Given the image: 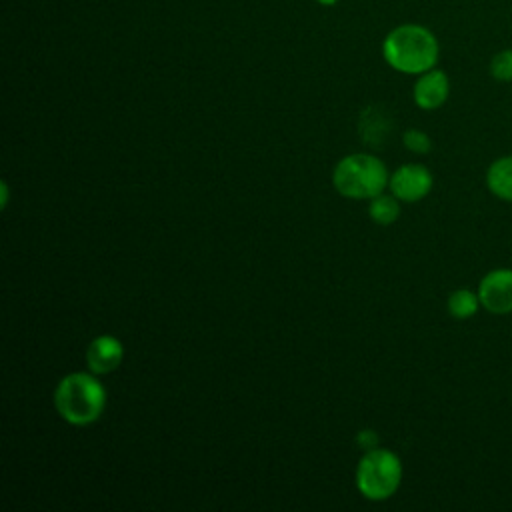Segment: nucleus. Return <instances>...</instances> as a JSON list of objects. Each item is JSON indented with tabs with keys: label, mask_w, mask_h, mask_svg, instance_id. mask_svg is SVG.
<instances>
[{
	"label": "nucleus",
	"mask_w": 512,
	"mask_h": 512,
	"mask_svg": "<svg viewBox=\"0 0 512 512\" xmlns=\"http://www.w3.org/2000/svg\"><path fill=\"white\" fill-rule=\"evenodd\" d=\"M486 186L496 198L512 202V154L500 156L488 166Z\"/></svg>",
	"instance_id": "9"
},
{
	"label": "nucleus",
	"mask_w": 512,
	"mask_h": 512,
	"mask_svg": "<svg viewBox=\"0 0 512 512\" xmlns=\"http://www.w3.org/2000/svg\"><path fill=\"white\" fill-rule=\"evenodd\" d=\"M6 200H8V188H6V182H2V206H6Z\"/></svg>",
	"instance_id": "15"
},
{
	"label": "nucleus",
	"mask_w": 512,
	"mask_h": 512,
	"mask_svg": "<svg viewBox=\"0 0 512 512\" xmlns=\"http://www.w3.org/2000/svg\"><path fill=\"white\" fill-rule=\"evenodd\" d=\"M480 306L482 304H480L478 292H472L470 288H456L454 292H450V296L446 300L448 314L456 320H466V318L474 316Z\"/></svg>",
	"instance_id": "10"
},
{
	"label": "nucleus",
	"mask_w": 512,
	"mask_h": 512,
	"mask_svg": "<svg viewBox=\"0 0 512 512\" xmlns=\"http://www.w3.org/2000/svg\"><path fill=\"white\" fill-rule=\"evenodd\" d=\"M390 174L386 164L374 154H348L340 158L332 170V184L336 192L352 200H370L384 192Z\"/></svg>",
	"instance_id": "3"
},
{
	"label": "nucleus",
	"mask_w": 512,
	"mask_h": 512,
	"mask_svg": "<svg viewBox=\"0 0 512 512\" xmlns=\"http://www.w3.org/2000/svg\"><path fill=\"white\" fill-rule=\"evenodd\" d=\"M370 218L380 226H390L400 218V200L394 194H378L368 204Z\"/></svg>",
	"instance_id": "11"
},
{
	"label": "nucleus",
	"mask_w": 512,
	"mask_h": 512,
	"mask_svg": "<svg viewBox=\"0 0 512 512\" xmlns=\"http://www.w3.org/2000/svg\"><path fill=\"white\" fill-rule=\"evenodd\" d=\"M382 56L392 70L418 76L438 64L440 44L436 34L424 24L406 22L384 36Z\"/></svg>",
	"instance_id": "1"
},
{
	"label": "nucleus",
	"mask_w": 512,
	"mask_h": 512,
	"mask_svg": "<svg viewBox=\"0 0 512 512\" xmlns=\"http://www.w3.org/2000/svg\"><path fill=\"white\" fill-rule=\"evenodd\" d=\"M488 72L496 82H512V48L498 50L490 58Z\"/></svg>",
	"instance_id": "12"
},
{
	"label": "nucleus",
	"mask_w": 512,
	"mask_h": 512,
	"mask_svg": "<svg viewBox=\"0 0 512 512\" xmlns=\"http://www.w3.org/2000/svg\"><path fill=\"white\" fill-rule=\"evenodd\" d=\"M434 178L424 164H402L390 174L388 188L400 202H418L432 190Z\"/></svg>",
	"instance_id": "5"
},
{
	"label": "nucleus",
	"mask_w": 512,
	"mask_h": 512,
	"mask_svg": "<svg viewBox=\"0 0 512 512\" xmlns=\"http://www.w3.org/2000/svg\"><path fill=\"white\" fill-rule=\"evenodd\" d=\"M450 94V78L440 68H430L422 74H418L414 86H412V98L414 104L422 110H436L440 108Z\"/></svg>",
	"instance_id": "7"
},
{
	"label": "nucleus",
	"mask_w": 512,
	"mask_h": 512,
	"mask_svg": "<svg viewBox=\"0 0 512 512\" xmlns=\"http://www.w3.org/2000/svg\"><path fill=\"white\" fill-rule=\"evenodd\" d=\"M318 4H322V6H334V4H338L340 0H316Z\"/></svg>",
	"instance_id": "16"
},
{
	"label": "nucleus",
	"mask_w": 512,
	"mask_h": 512,
	"mask_svg": "<svg viewBox=\"0 0 512 512\" xmlns=\"http://www.w3.org/2000/svg\"><path fill=\"white\" fill-rule=\"evenodd\" d=\"M404 468L396 452L388 448H372L362 454L356 466V488L372 502L388 500L402 484Z\"/></svg>",
	"instance_id": "4"
},
{
	"label": "nucleus",
	"mask_w": 512,
	"mask_h": 512,
	"mask_svg": "<svg viewBox=\"0 0 512 512\" xmlns=\"http://www.w3.org/2000/svg\"><path fill=\"white\" fill-rule=\"evenodd\" d=\"M478 298L490 314L512 312V268H494L478 284Z\"/></svg>",
	"instance_id": "6"
},
{
	"label": "nucleus",
	"mask_w": 512,
	"mask_h": 512,
	"mask_svg": "<svg viewBox=\"0 0 512 512\" xmlns=\"http://www.w3.org/2000/svg\"><path fill=\"white\" fill-rule=\"evenodd\" d=\"M356 444L366 452L372 448H378V434L374 430H360L356 434Z\"/></svg>",
	"instance_id": "14"
},
{
	"label": "nucleus",
	"mask_w": 512,
	"mask_h": 512,
	"mask_svg": "<svg viewBox=\"0 0 512 512\" xmlns=\"http://www.w3.org/2000/svg\"><path fill=\"white\" fill-rule=\"evenodd\" d=\"M402 142H404V148L410 150L412 154H428L432 150L430 136L418 128H408L402 134Z\"/></svg>",
	"instance_id": "13"
},
{
	"label": "nucleus",
	"mask_w": 512,
	"mask_h": 512,
	"mask_svg": "<svg viewBox=\"0 0 512 512\" xmlns=\"http://www.w3.org/2000/svg\"><path fill=\"white\" fill-rule=\"evenodd\" d=\"M124 360V346L112 334L96 336L86 348V366L90 372L104 376L114 372Z\"/></svg>",
	"instance_id": "8"
},
{
	"label": "nucleus",
	"mask_w": 512,
	"mask_h": 512,
	"mask_svg": "<svg viewBox=\"0 0 512 512\" xmlns=\"http://www.w3.org/2000/svg\"><path fill=\"white\" fill-rule=\"evenodd\" d=\"M106 388L94 372H70L58 380L54 406L60 418L72 426L94 424L106 408Z\"/></svg>",
	"instance_id": "2"
}]
</instances>
